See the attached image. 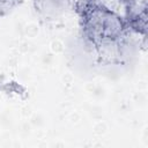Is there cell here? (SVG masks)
I'll return each instance as SVG.
<instances>
[{"mask_svg": "<svg viewBox=\"0 0 148 148\" xmlns=\"http://www.w3.org/2000/svg\"><path fill=\"white\" fill-rule=\"evenodd\" d=\"M82 29L86 37L101 51L117 52L124 37L126 23L110 8L84 1L80 8Z\"/></svg>", "mask_w": 148, "mask_h": 148, "instance_id": "6da1fadb", "label": "cell"}, {"mask_svg": "<svg viewBox=\"0 0 148 148\" xmlns=\"http://www.w3.org/2000/svg\"><path fill=\"white\" fill-rule=\"evenodd\" d=\"M16 5V0H0V16L9 12Z\"/></svg>", "mask_w": 148, "mask_h": 148, "instance_id": "7a4b0ae2", "label": "cell"}]
</instances>
